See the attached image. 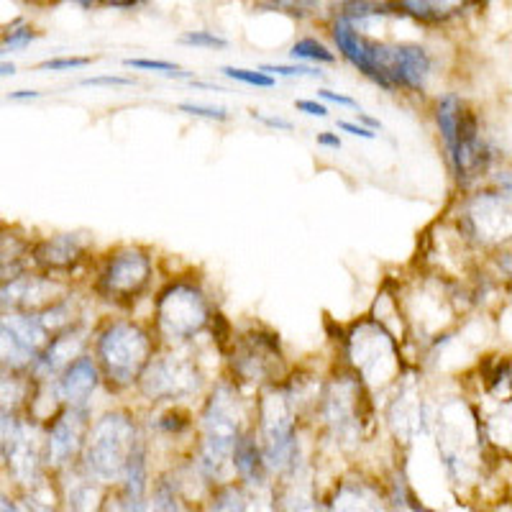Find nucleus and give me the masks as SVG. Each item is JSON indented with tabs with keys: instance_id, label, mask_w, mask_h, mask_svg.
I'll use <instances>...</instances> for the list:
<instances>
[{
	"instance_id": "nucleus-8",
	"label": "nucleus",
	"mask_w": 512,
	"mask_h": 512,
	"mask_svg": "<svg viewBox=\"0 0 512 512\" xmlns=\"http://www.w3.org/2000/svg\"><path fill=\"white\" fill-rule=\"evenodd\" d=\"M59 292V285L49 280H41V277H18V280L8 282V285L0 287V305L3 308H11L13 313H21V310H36V308H52L59 303V297H54Z\"/></svg>"
},
{
	"instance_id": "nucleus-9",
	"label": "nucleus",
	"mask_w": 512,
	"mask_h": 512,
	"mask_svg": "<svg viewBox=\"0 0 512 512\" xmlns=\"http://www.w3.org/2000/svg\"><path fill=\"white\" fill-rule=\"evenodd\" d=\"M82 433H85V408L64 410L49 428L47 459L62 466L80 451Z\"/></svg>"
},
{
	"instance_id": "nucleus-42",
	"label": "nucleus",
	"mask_w": 512,
	"mask_h": 512,
	"mask_svg": "<svg viewBox=\"0 0 512 512\" xmlns=\"http://www.w3.org/2000/svg\"><path fill=\"white\" fill-rule=\"evenodd\" d=\"M111 8H139L141 3H108Z\"/></svg>"
},
{
	"instance_id": "nucleus-12",
	"label": "nucleus",
	"mask_w": 512,
	"mask_h": 512,
	"mask_svg": "<svg viewBox=\"0 0 512 512\" xmlns=\"http://www.w3.org/2000/svg\"><path fill=\"white\" fill-rule=\"evenodd\" d=\"M85 254V241L77 236V233H62V236H54V239L44 241V244L36 246L34 256L36 262L44 269H54V272H62V269H72Z\"/></svg>"
},
{
	"instance_id": "nucleus-1",
	"label": "nucleus",
	"mask_w": 512,
	"mask_h": 512,
	"mask_svg": "<svg viewBox=\"0 0 512 512\" xmlns=\"http://www.w3.org/2000/svg\"><path fill=\"white\" fill-rule=\"evenodd\" d=\"M152 338L134 323H111L98 338V359L108 382L128 387L139 382L152 361Z\"/></svg>"
},
{
	"instance_id": "nucleus-34",
	"label": "nucleus",
	"mask_w": 512,
	"mask_h": 512,
	"mask_svg": "<svg viewBox=\"0 0 512 512\" xmlns=\"http://www.w3.org/2000/svg\"><path fill=\"white\" fill-rule=\"evenodd\" d=\"M251 116L256 118V121H262L264 126L269 128H280V131H292V123L287 121V118H274V116H264V113H251Z\"/></svg>"
},
{
	"instance_id": "nucleus-22",
	"label": "nucleus",
	"mask_w": 512,
	"mask_h": 512,
	"mask_svg": "<svg viewBox=\"0 0 512 512\" xmlns=\"http://www.w3.org/2000/svg\"><path fill=\"white\" fill-rule=\"evenodd\" d=\"M123 64L134 67V70L159 72L167 77H190V72H182L175 62H164V59H123Z\"/></svg>"
},
{
	"instance_id": "nucleus-15",
	"label": "nucleus",
	"mask_w": 512,
	"mask_h": 512,
	"mask_svg": "<svg viewBox=\"0 0 512 512\" xmlns=\"http://www.w3.org/2000/svg\"><path fill=\"white\" fill-rule=\"evenodd\" d=\"M233 464H236V472L249 484L264 482L262 448L256 446V441L251 436L236 438V443H233Z\"/></svg>"
},
{
	"instance_id": "nucleus-35",
	"label": "nucleus",
	"mask_w": 512,
	"mask_h": 512,
	"mask_svg": "<svg viewBox=\"0 0 512 512\" xmlns=\"http://www.w3.org/2000/svg\"><path fill=\"white\" fill-rule=\"evenodd\" d=\"M318 95L328 103H338V105H349V108H356V100L349 98V95H338L333 90H318Z\"/></svg>"
},
{
	"instance_id": "nucleus-5",
	"label": "nucleus",
	"mask_w": 512,
	"mask_h": 512,
	"mask_svg": "<svg viewBox=\"0 0 512 512\" xmlns=\"http://www.w3.org/2000/svg\"><path fill=\"white\" fill-rule=\"evenodd\" d=\"M152 259L139 249H123L108 259L100 272L98 292L116 303H131L149 287Z\"/></svg>"
},
{
	"instance_id": "nucleus-6",
	"label": "nucleus",
	"mask_w": 512,
	"mask_h": 512,
	"mask_svg": "<svg viewBox=\"0 0 512 512\" xmlns=\"http://www.w3.org/2000/svg\"><path fill=\"white\" fill-rule=\"evenodd\" d=\"M141 390L152 400H175L198 390V372L182 359L149 361V367L141 374Z\"/></svg>"
},
{
	"instance_id": "nucleus-41",
	"label": "nucleus",
	"mask_w": 512,
	"mask_h": 512,
	"mask_svg": "<svg viewBox=\"0 0 512 512\" xmlns=\"http://www.w3.org/2000/svg\"><path fill=\"white\" fill-rule=\"evenodd\" d=\"M26 505H29L31 512H54V510H49V507L39 505V502H26Z\"/></svg>"
},
{
	"instance_id": "nucleus-7",
	"label": "nucleus",
	"mask_w": 512,
	"mask_h": 512,
	"mask_svg": "<svg viewBox=\"0 0 512 512\" xmlns=\"http://www.w3.org/2000/svg\"><path fill=\"white\" fill-rule=\"evenodd\" d=\"M277 364H280V341L274 336L254 333L241 341L239 351H233V369L249 382L269 379Z\"/></svg>"
},
{
	"instance_id": "nucleus-30",
	"label": "nucleus",
	"mask_w": 512,
	"mask_h": 512,
	"mask_svg": "<svg viewBox=\"0 0 512 512\" xmlns=\"http://www.w3.org/2000/svg\"><path fill=\"white\" fill-rule=\"evenodd\" d=\"M80 85L82 88H131L134 80L121 75H100V77H85Z\"/></svg>"
},
{
	"instance_id": "nucleus-31",
	"label": "nucleus",
	"mask_w": 512,
	"mask_h": 512,
	"mask_svg": "<svg viewBox=\"0 0 512 512\" xmlns=\"http://www.w3.org/2000/svg\"><path fill=\"white\" fill-rule=\"evenodd\" d=\"M295 108L297 111L308 113V116H318V118L328 116V108L326 105H320L318 100H295Z\"/></svg>"
},
{
	"instance_id": "nucleus-37",
	"label": "nucleus",
	"mask_w": 512,
	"mask_h": 512,
	"mask_svg": "<svg viewBox=\"0 0 512 512\" xmlns=\"http://www.w3.org/2000/svg\"><path fill=\"white\" fill-rule=\"evenodd\" d=\"M0 512H31V510H29V505H26V502H24V505H13V502H8L6 497L0 495Z\"/></svg>"
},
{
	"instance_id": "nucleus-20",
	"label": "nucleus",
	"mask_w": 512,
	"mask_h": 512,
	"mask_svg": "<svg viewBox=\"0 0 512 512\" xmlns=\"http://www.w3.org/2000/svg\"><path fill=\"white\" fill-rule=\"evenodd\" d=\"M290 54L295 59H308V62H326V64L336 62V54L328 52L326 44H320L318 39H310V36L308 39L297 41Z\"/></svg>"
},
{
	"instance_id": "nucleus-4",
	"label": "nucleus",
	"mask_w": 512,
	"mask_h": 512,
	"mask_svg": "<svg viewBox=\"0 0 512 512\" xmlns=\"http://www.w3.org/2000/svg\"><path fill=\"white\" fill-rule=\"evenodd\" d=\"M295 413H292L290 397L282 392H269L262 402V459L264 466L285 472L295 464Z\"/></svg>"
},
{
	"instance_id": "nucleus-21",
	"label": "nucleus",
	"mask_w": 512,
	"mask_h": 512,
	"mask_svg": "<svg viewBox=\"0 0 512 512\" xmlns=\"http://www.w3.org/2000/svg\"><path fill=\"white\" fill-rule=\"evenodd\" d=\"M210 512H249V502H246V497L241 489L226 487V489H221L216 497H213Z\"/></svg>"
},
{
	"instance_id": "nucleus-39",
	"label": "nucleus",
	"mask_w": 512,
	"mask_h": 512,
	"mask_svg": "<svg viewBox=\"0 0 512 512\" xmlns=\"http://www.w3.org/2000/svg\"><path fill=\"white\" fill-rule=\"evenodd\" d=\"M356 118H359V121L361 123H367V126H372V128H382V123H379V121H374V118H369L367 116V113H356Z\"/></svg>"
},
{
	"instance_id": "nucleus-29",
	"label": "nucleus",
	"mask_w": 512,
	"mask_h": 512,
	"mask_svg": "<svg viewBox=\"0 0 512 512\" xmlns=\"http://www.w3.org/2000/svg\"><path fill=\"white\" fill-rule=\"evenodd\" d=\"M88 64H93V59L90 57H57V59L41 62L39 70L62 72V70H77V67H88Z\"/></svg>"
},
{
	"instance_id": "nucleus-19",
	"label": "nucleus",
	"mask_w": 512,
	"mask_h": 512,
	"mask_svg": "<svg viewBox=\"0 0 512 512\" xmlns=\"http://www.w3.org/2000/svg\"><path fill=\"white\" fill-rule=\"evenodd\" d=\"M29 361H31V356L26 354L24 346L18 344L8 328L0 326V367H8V369L26 367Z\"/></svg>"
},
{
	"instance_id": "nucleus-11",
	"label": "nucleus",
	"mask_w": 512,
	"mask_h": 512,
	"mask_svg": "<svg viewBox=\"0 0 512 512\" xmlns=\"http://www.w3.org/2000/svg\"><path fill=\"white\" fill-rule=\"evenodd\" d=\"M98 387V367L90 356H80L62 372L59 379V395L70 402V408H85L88 397Z\"/></svg>"
},
{
	"instance_id": "nucleus-25",
	"label": "nucleus",
	"mask_w": 512,
	"mask_h": 512,
	"mask_svg": "<svg viewBox=\"0 0 512 512\" xmlns=\"http://www.w3.org/2000/svg\"><path fill=\"white\" fill-rule=\"evenodd\" d=\"M259 72H264V75L269 77H323L320 70H315V67H303V64H264V67H259Z\"/></svg>"
},
{
	"instance_id": "nucleus-33",
	"label": "nucleus",
	"mask_w": 512,
	"mask_h": 512,
	"mask_svg": "<svg viewBox=\"0 0 512 512\" xmlns=\"http://www.w3.org/2000/svg\"><path fill=\"white\" fill-rule=\"evenodd\" d=\"M13 428H16V420L11 418V413H6V410H0V451H3L6 441H8V438H11Z\"/></svg>"
},
{
	"instance_id": "nucleus-38",
	"label": "nucleus",
	"mask_w": 512,
	"mask_h": 512,
	"mask_svg": "<svg viewBox=\"0 0 512 512\" xmlns=\"http://www.w3.org/2000/svg\"><path fill=\"white\" fill-rule=\"evenodd\" d=\"M41 93H36V90H16V93H11L8 95V98L11 100H34V98H39Z\"/></svg>"
},
{
	"instance_id": "nucleus-18",
	"label": "nucleus",
	"mask_w": 512,
	"mask_h": 512,
	"mask_svg": "<svg viewBox=\"0 0 512 512\" xmlns=\"http://www.w3.org/2000/svg\"><path fill=\"white\" fill-rule=\"evenodd\" d=\"M24 382L16 377V372L8 367H0V410L11 413V408H16L18 402L24 400Z\"/></svg>"
},
{
	"instance_id": "nucleus-10",
	"label": "nucleus",
	"mask_w": 512,
	"mask_h": 512,
	"mask_svg": "<svg viewBox=\"0 0 512 512\" xmlns=\"http://www.w3.org/2000/svg\"><path fill=\"white\" fill-rule=\"evenodd\" d=\"M8 456V466L21 484H34L39 479V451L34 443V431L29 425L16 423L11 438L3 446Z\"/></svg>"
},
{
	"instance_id": "nucleus-27",
	"label": "nucleus",
	"mask_w": 512,
	"mask_h": 512,
	"mask_svg": "<svg viewBox=\"0 0 512 512\" xmlns=\"http://www.w3.org/2000/svg\"><path fill=\"white\" fill-rule=\"evenodd\" d=\"M182 113H190V116L208 118V121H228L226 108H218V105H200V103H180Z\"/></svg>"
},
{
	"instance_id": "nucleus-13",
	"label": "nucleus",
	"mask_w": 512,
	"mask_h": 512,
	"mask_svg": "<svg viewBox=\"0 0 512 512\" xmlns=\"http://www.w3.org/2000/svg\"><path fill=\"white\" fill-rule=\"evenodd\" d=\"M82 346H85V338H82L75 328L59 333L57 338L49 341L47 349L36 356V367L47 374V377H54V374L64 372V369L70 367L72 361L80 359L77 354L82 351Z\"/></svg>"
},
{
	"instance_id": "nucleus-28",
	"label": "nucleus",
	"mask_w": 512,
	"mask_h": 512,
	"mask_svg": "<svg viewBox=\"0 0 512 512\" xmlns=\"http://www.w3.org/2000/svg\"><path fill=\"white\" fill-rule=\"evenodd\" d=\"M34 39H36V34L29 29V26H21V29L8 31L6 39H3V47H0V54H6L8 49H24V47H29V44Z\"/></svg>"
},
{
	"instance_id": "nucleus-32",
	"label": "nucleus",
	"mask_w": 512,
	"mask_h": 512,
	"mask_svg": "<svg viewBox=\"0 0 512 512\" xmlns=\"http://www.w3.org/2000/svg\"><path fill=\"white\" fill-rule=\"evenodd\" d=\"M338 128L341 131H346V134L351 136H359V139H377V134H374L372 128H364V126H356V123H349V121H338Z\"/></svg>"
},
{
	"instance_id": "nucleus-40",
	"label": "nucleus",
	"mask_w": 512,
	"mask_h": 512,
	"mask_svg": "<svg viewBox=\"0 0 512 512\" xmlns=\"http://www.w3.org/2000/svg\"><path fill=\"white\" fill-rule=\"evenodd\" d=\"M16 72V67H13L11 62H0V77H8Z\"/></svg>"
},
{
	"instance_id": "nucleus-17",
	"label": "nucleus",
	"mask_w": 512,
	"mask_h": 512,
	"mask_svg": "<svg viewBox=\"0 0 512 512\" xmlns=\"http://www.w3.org/2000/svg\"><path fill=\"white\" fill-rule=\"evenodd\" d=\"M67 500L75 512H93L95 502L100 500L98 487H95V479L88 472L77 474L70 484H67Z\"/></svg>"
},
{
	"instance_id": "nucleus-26",
	"label": "nucleus",
	"mask_w": 512,
	"mask_h": 512,
	"mask_svg": "<svg viewBox=\"0 0 512 512\" xmlns=\"http://www.w3.org/2000/svg\"><path fill=\"white\" fill-rule=\"evenodd\" d=\"M180 44H190V47L203 49H226L228 41L223 36L213 34V31H187L180 36Z\"/></svg>"
},
{
	"instance_id": "nucleus-36",
	"label": "nucleus",
	"mask_w": 512,
	"mask_h": 512,
	"mask_svg": "<svg viewBox=\"0 0 512 512\" xmlns=\"http://www.w3.org/2000/svg\"><path fill=\"white\" fill-rule=\"evenodd\" d=\"M318 146H328V149H341V139H338L336 134H328V131H323V134H318Z\"/></svg>"
},
{
	"instance_id": "nucleus-23",
	"label": "nucleus",
	"mask_w": 512,
	"mask_h": 512,
	"mask_svg": "<svg viewBox=\"0 0 512 512\" xmlns=\"http://www.w3.org/2000/svg\"><path fill=\"white\" fill-rule=\"evenodd\" d=\"M397 13H410V16L420 18V21H428V24H438L448 16L438 3H400Z\"/></svg>"
},
{
	"instance_id": "nucleus-2",
	"label": "nucleus",
	"mask_w": 512,
	"mask_h": 512,
	"mask_svg": "<svg viewBox=\"0 0 512 512\" xmlns=\"http://www.w3.org/2000/svg\"><path fill=\"white\" fill-rule=\"evenodd\" d=\"M136 433L126 415L113 413L98 420L85 446V472L95 482H118L126 472V461L134 451Z\"/></svg>"
},
{
	"instance_id": "nucleus-3",
	"label": "nucleus",
	"mask_w": 512,
	"mask_h": 512,
	"mask_svg": "<svg viewBox=\"0 0 512 512\" xmlns=\"http://www.w3.org/2000/svg\"><path fill=\"white\" fill-rule=\"evenodd\" d=\"M210 318L203 290L187 282H175L157 297V326L164 338H190L205 328Z\"/></svg>"
},
{
	"instance_id": "nucleus-14",
	"label": "nucleus",
	"mask_w": 512,
	"mask_h": 512,
	"mask_svg": "<svg viewBox=\"0 0 512 512\" xmlns=\"http://www.w3.org/2000/svg\"><path fill=\"white\" fill-rule=\"evenodd\" d=\"M0 326L8 328V331L13 333V338H16L18 344L24 346V351L31 356V359L47 349L49 333L47 328L41 326L39 315H24V313L3 315V318H0Z\"/></svg>"
},
{
	"instance_id": "nucleus-24",
	"label": "nucleus",
	"mask_w": 512,
	"mask_h": 512,
	"mask_svg": "<svg viewBox=\"0 0 512 512\" xmlns=\"http://www.w3.org/2000/svg\"><path fill=\"white\" fill-rule=\"evenodd\" d=\"M223 75L231 77L236 82H244V85H251V88H274V77L264 75L259 70H244V67H223Z\"/></svg>"
},
{
	"instance_id": "nucleus-16",
	"label": "nucleus",
	"mask_w": 512,
	"mask_h": 512,
	"mask_svg": "<svg viewBox=\"0 0 512 512\" xmlns=\"http://www.w3.org/2000/svg\"><path fill=\"white\" fill-rule=\"evenodd\" d=\"M333 512H387L382 500L367 484H346L336 495Z\"/></svg>"
}]
</instances>
